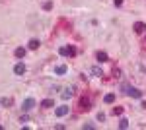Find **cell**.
Returning <instances> with one entry per match:
<instances>
[{"mask_svg":"<svg viewBox=\"0 0 146 130\" xmlns=\"http://www.w3.org/2000/svg\"><path fill=\"white\" fill-rule=\"evenodd\" d=\"M66 70H68V68H66L64 64H58V66L55 68V74H58V76H60V74H66Z\"/></svg>","mask_w":146,"mask_h":130,"instance_id":"30bf717a","label":"cell"},{"mask_svg":"<svg viewBox=\"0 0 146 130\" xmlns=\"http://www.w3.org/2000/svg\"><path fill=\"white\" fill-rule=\"evenodd\" d=\"M60 95H62V99H70L72 95H74V87H66V89H64Z\"/></svg>","mask_w":146,"mask_h":130,"instance_id":"ba28073f","label":"cell"},{"mask_svg":"<svg viewBox=\"0 0 146 130\" xmlns=\"http://www.w3.org/2000/svg\"><path fill=\"white\" fill-rule=\"evenodd\" d=\"M98 120L103 122V120H105V115H103V113H98Z\"/></svg>","mask_w":146,"mask_h":130,"instance_id":"ffe728a7","label":"cell"},{"mask_svg":"<svg viewBox=\"0 0 146 130\" xmlns=\"http://www.w3.org/2000/svg\"><path fill=\"white\" fill-rule=\"evenodd\" d=\"M92 74H94V76H103V72H101V68L100 66H92Z\"/></svg>","mask_w":146,"mask_h":130,"instance_id":"5bb4252c","label":"cell"},{"mask_svg":"<svg viewBox=\"0 0 146 130\" xmlns=\"http://www.w3.org/2000/svg\"><path fill=\"white\" fill-rule=\"evenodd\" d=\"M23 72H25V66H23L22 62H18V64L14 66V74H16V76H22Z\"/></svg>","mask_w":146,"mask_h":130,"instance_id":"52a82bcc","label":"cell"},{"mask_svg":"<svg viewBox=\"0 0 146 130\" xmlns=\"http://www.w3.org/2000/svg\"><path fill=\"white\" fill-rule=\"evenodd\" d=\"M123 89H125V93H127V95H133V97H136V99H140V97H142V91H140V89H136V87L123 86Z\"/></svg>","mask_w":146,"mask_h":130,"instance_id":"6da1fadb","label":"cell"},{"mask_svg":"<svg viewBox=\"0 0 146 130\" xmlns=\"http://www.w3.org/2000/svg\"><path fill=\"white\" fill-rule=\"evenodd\" d=\"M55 115H56V117H64V115H68V107H66V105L56 107V109H55Z\"/></svg>","mask_w":146,"mask_h":130,"instance_id":"8992f818","label":"cell"},{"mask_svg":"<svg viewBox=\"0 0 146 130\" xmlns=\"http://www.w3.org/2000/svg\"><path fill=\"white\" fill-rule=\"evenodd\" d=\"M109 60V56H107V53H103V51H100L98 53V62H107Z\"/></svg>","mask_w":146,"mask_h":130,"instance_id":"9c48e42d","label":"cell"},{"mask_svg":"<svg viewBox=\"0 0 146 130\" xmlns=\"http://www.w3.org/2000/svg\"><path fill=\"white\" fill-rule=\"evenodd\" d=\"M119 128H129V120H127V119H121V120H119Z\"/></svg>","mask_w":146,"mask_h":130,"instance_id":"e0dca14e","label":"cell"},{"mask_svg":"<svg viewBox=\"0 0 146 130\" xmlns=\"http://www.w3.org/2000/svg\"><path fill=\"white\" fill-rule=\"evenodd\" d=\"M39 39H31V41H29V45H27V47H29V49H31V51H35V49H39Z\"/></svg>","mask_w":146,"mask_h":130,"instance_id":"7c38bea8","label":"cell"},{"mask_svg":"<svg viewBox=\"0 0 146 130\" xmlns=\"http://www.w3.org/2000/svg\"><path fill=\"white\" fill-rule=\"evenodd\" d=\"M0 105H4V107H10V105H12V99H10V97H2V99H0Z\"/></svg>","mask_w":146,"mask_h":130,"instance_id":"2e32d148","label":"cell"},{"mask_svg":"<svg viewBox=\"0 0 146 130\" xmlns=\"http://www.w3.org/2000/svg\"><path fill=\"white\" fill-rule=\"evenodd\" d=\"M16 56H18V58H23V56H25V49H23V47H18V49H16Z\"/></svg>","mask_w":146,"mask_h":130,"instance_id":"4fadbf2b","label":"cell"},{"mask_svg":"<svg viewBox=\"0 0 146 130\" xmlns=\"http://www.w3.org/2000/svg\"><path fill=\"white\" fill-rule=\"evenodd\" d=\"M113 101H115V95H113V93H107V95L103 97V103H107V105H109V103H113Z\"/></svg>","mask_w":146,"mask_h":130,"instance_id":"9a60e30c","label":"cell"},{"mask_svg":"<svg viewBox=\"0 0 146 130\" xmlns=\"http://www.w3.org/2000/svg\"><path fill=\"white\" fill-rule=\"evenodd\" d=\"M58 53L62 54V56H74V54H76V49H74V47H60Z\"/></svg>","mask_w":146,"mask_h":130,"instance_id":"7a4b0ae2","label":"cell"},{"mask_svg":"<svg viewBox=\"0 0 146 130\" xmlns=\"http://www.w3.org/2000/svg\"><path fill=\"white\" fill-rule=\"evenodd\" d=\"M41 107L51 109V107H55V103H53V99H43V101H41Z\"/></svg>","mask_w":146,"mask_h":130,"instance_id":"8fae6325","label":"cell"},{"mask_svg":"<svg viewBox=\"0 0 146 130\" xmlns=\"http://www.w3.org/2000/svg\"><path fill=\"white\" fill-rule=\"evenodd\" d=\"M80 109H82V111H90V99L88 97H82L80 99Z\"/></svg>","mask_w":146,"mask_h":130,"instance_id":"277c9868","label":"cell"},{"mask_svg":"<svg viewBox=\"0 0 146 130\" xmlns=\"http://www.w3.org/2000/svg\"><path fill=\"white\" fill-rule=\"evenodd\" d=\"M33 107H35V99H33V97H27V99L22 103V109L25 111V113H27V111H31Z\"/></svg>","mask_w":146,"mask_h":130,"instance_id":"3957f363","label":"cell"},{"mask_svg":"<svg viewBox=\"0 0 146 130\" xmlns=\"http://www.w3.org/2000/svg\"><path fill=\"white\" fill-rule=\"evenodd\" d=\"M113 115L121 117V115H123V107H115V109H113Z\"/></svg>","mask_w":146,"mask_h":130,"instance_id":"ac0fdd59","label":"cell"},{"mask_svg":"<svg viewBox=\"0 0 146 130\" xmlns=\"http://www.w3.org/2000/svg\"><path fill=\"white\" fill-rule=\"evenodd\" d=\"M43 8H45V10H51V8H53V2H45Z\"/></svg>","mask_w":146,"mask_h":130,"instance_id":"d6986e66","label":"cell"},{"mask_svg":"<svg viewBox=\"0 0 146 130\" xmlns=\"http://www.w3.org/2000/svg\"><path fill=\"white\" fill-rule=\"evenodd\" d=\"M115 6H123V0H115Z\"/></svg>","mask_w":146,"mask_h":130,"instance_id":"44dd1931","label":"cell"},{"mask_svg":"<svg viewBox=\"0 0 146 130\" xmlns=\"http://www.w3.org/2000/svg\"><path fill=\"white\" fill-rule=\"evenodd\" d=\"M133 29H135V33H144V31H146V23L136 22L135 25H133Z\"/></svg>","mask_w":146,"mask_h":130,"instance_id":"5b68a950","label":"cell"}]
</instances>
